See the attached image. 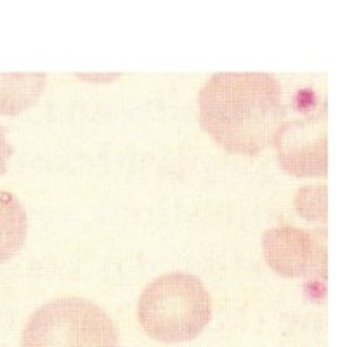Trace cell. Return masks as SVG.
<instances>
[{
	"mask_svg": "<svg viewBox=\"0 0 347 347\" xmlns=\"http://www.w3.org/2000/svg\"><path fill=\"white\" fill-rule=\"evenodd\" d=\"M200 122L231 153L257 154L280 129L281 87L276 77L257 71L217 73L200 90Z\"/></svg>",
	"mask_w": 347,
	"mask_h": 347,
	"instance_id": "cell-1",
	"label": "cell"
},
{
	"mask_svg": "<svg viewBox=\"0 0 347 347\" xmlns=\"http://www.w3.org/2000/svg\"><path fill=\"white\" fill-rule=\"evenodd\" d=\"M142 330L160 342H186L209 325V290L190 273H167L142 290L137 307Z\"/></svg>",
	"mask_w": 347,
	"mask_h": 347,
	"instance_id": "cell-2",
	"label": "cell"
},
{
	"mask_svg": "<svg viewBox=\"0 0 347 347\" xmlns=\"http://www.w3.org/2000/svg\"><path fill=\"white\" fill-rule=\"evenodd\" d=\"M21 347H118V335L111 318L97 304L61 297L30 316Z\"/></svg>",
	"mask_w": 347,
	"mask_h": 347,
	"instance_id": "cell-3",
	"label": "cell"
},
{
	"mask_svg": "<svg viewBox=\"0 0 347 347\" xmlns=\"http://www.w3.org/2000/svg\"><path fill=\"white\" fill-rule=\"evenodd\" d=\"M264 254L274 271L297 276L311 262V240L295 228H274L264 233Z\"/></svg>",
	"mask_w": 347,
	"mask_h": 347,
	"instance_id": "cell-4",
	"label": "cell"
},
{
	"mask_svg": "<svg viewBox=\"0 0 347 347\" xmlns=\"http://www.w3.org/2000/svg\"><path fill=\"white\" fill-rule=\"evenodd\" d=\"M44 73H0V113L16 115L42 94Z\"/></svg>",
	"mask_w": 347,
	"mask_h": 347,
	"instance_id": "cell-5",
	"label": "cell"
},
{
	"mask_svg": "<svg viewBox=\"0 0 347 347\" xmlns=\"http://www.w3.org/2000/svg\"><path fill=\"white\" fill-rule=\"evenodd\" d=\"M28 219L21 202L9 191H0V264L25 243Z\"/></svg>",
	"mask_w": 347,
	"mask_h": 347,
	"instance_id": "cell-6",
	"label": "cell"
},
{
	"mask_svg": "<svg viewBox=\"0 0 347 347\" xmlns=\"http://www.w3.org/2000/svg\"><path fill=\"white\" fill-rule=\"evenodd\" d=\"M14 153V146L7 141L6 129L0 127V176L6 173L7 170V161H9L11 154Z\"/></svg>",
	"mask_w": 347,
	"mask_h": 347,
	"instance_id": "cell-7",
	"label": "cell"
}]
</instances>
